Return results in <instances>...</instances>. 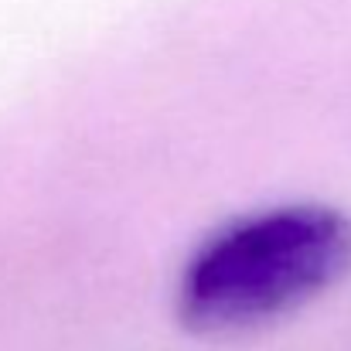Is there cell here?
I'll return each mask as SVG.
<instances>
[{"instance_id":"1","label":"cell","mask_w":351,"mask_h":351,"mask_svg":"<svg viewBox=\"0 0 351 351\" xmlns=\"http://www.w3.org/2000/svg\"><path fill=\"white\" fill-rule=\"evenodd\" d=\"M351 273V219L321 202L259 208L215 229L178 276V317L235 335L287 317Z\"/></svg>"}]
</instances>
